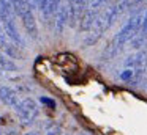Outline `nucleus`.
Returning <instances> with one entry per match:
<instances>
[{"instance_id":"nucleus-1","label":"nucleus","mask_w":147,"mask_h":135,"mask_svg":"<svg viewBox=\"0 0 147 135\" xmlns=\"http://www.w3.org/2000/svg\"><path fill=\"white\" fill-rule=\"evenodd\" d=\"M144 17H146V11H144V9H139L138 13H134V14L125 22L123 27L117 31V35H115L114 39L111 41L109 47L106 49L105 55L114 57L115 53L120 52L122 47H123L125 44L130 43V41H133L134 38L139 35L141 27H142V22H144Z\"/></svg>"},{"instance_id":"nucleus-2","label":"nucleus","mask_w":147,"mask_h":135,"mask_svg":"<svg viewBox=\"0 0 147 135\" xmlns=\"http://www.w3.org/2000/svg\"><path fill=\"white\" fill-rule=\"evenodd\" d=\"M13 6L16 14L21 17L24 28L32 38L38 36V27H36V21L33 16V6L30 0H13Z\"/></svg>"},{"instance_id":"nucleus-3","label":"nucleus","mask_w":147,"mask_h":135,"mask_svg":"<svg viewBox=\"0 0 147 135\" xmlns=\"http://www.w3.org/2000/svg\"><path fill=\"white\" fill-rule=\"evenodd\" d=\"M16 113L19 116V119L22 121V124H32L33 121L38 116V105L33 99L26 97V99H21V102L16 105Z\"/></svg>"},{"instance_id":"nucleus-4","label":"nucleus","mask_w":147,"mask_h":135,"mask_svg":"<svg viewBox=\"0 0 147 135\" xmlns=\"http://www.w3.org/2000/svg\"><path fill=\"white\" fill-rule=\"evenodd\" d=\"M70 22V8H68V0L62 2V5L59 6L57 13H55V31L62 33L63 27Z\"/></svg>"},{"instance_id":"nucleus-5","label":"nucleus","mask_w":147,"mask_h":135,"mask_svg":"<svg viewBox=\"0 0 147 135\" xmlns=\"http://www.w3.org/2000/svg\"><path fill=\"white\" fill-rule=\"evenodd\" d=\"M0 100L8 107H13L16 108V105L21 102L19 99V94L10 86H0Z\"/></svg>"},{"instance_id":"nucleus-6","label":"nucleus","mask_w":147,"mask_h":135,"mask_svg":"<svg viewBox=\"0 0 147 135\" xmlns=\"http://www.w3.org/2000/svg\"><path fill=\"white\" fill-rule=\"evenodd\" d=\"M63 0H43V3L40 5V11H41V16L45 19H51L52 16L57 13L59 6L62 5Z\"/></svg>"},{"instance_id":"nucleus-7","label":"nucleus","mask_w":147,"mask_h":135,"mask_svg":"<svg viewBox=\"0 0 147 135\" xmlns=\"http://www.w3.org/2000/svg\"><path fill=\"white\" fill-rule=\"evenodd\" d=\"M16 65L11 61L10 57L3 55V53H0V72L2 71H16Z\"/></svg>"},{"instance_id":"nucleus-8","label":"nucleus","mask_w":147,"mask_h":135,"mask_svg":"<svg viewBox=\"0 0 147 135\" xmlns=\"http://www.w3.org/2000/svg\"><path fill=\"white\" fill-rule=\"evenodd\" d=\"M146 36H147V11H146V17H144V22H142V27H141V31H139V35H138V36L133 39V43L141 44Z\"/></svg>"},{"instance_id":"nucleus-9","label":"nucleus","mask_w":147,"mask_h":135,"mask_svg":"<svg viewBox=\"0 0 147 135\" xmlns=\"http://www.w3.org/2000/svg\"><path fill=\"white\" fill-rule=\"evenodd\" d=\"M108 2V0H89V3H87V9L86 11H92V13H96L98 11V8H101L105 3Z\"/></svg>"},{"instance_id":"nucleus-10","label":"nucleus","mask_w":147,"mask_h":135,"mask_svg":"<svg viewBox=\"0 0 147 135\" xmlns=\"http://www.w3.org/2000/svg\"><path fill=\"white\" fill-rule=\"evenodd\" d=\"M40 100H41L43 104H46V105H49L51 108H54V107H55V102L52 99H49V97H40Z\"/></svg>"},{"instance_id":"nucleus-11","label":"nucleus","mask_w":147,"mask_h":135,"mask_svg":"<svg viewBox=\"0 0 147 135\" xmlns=\"http://www.w3.org/2000/svg\"><path fill=\"white\" fill-rule=\"evenodd\" d=\"M141 2H144V0H128V8H133V6H138Z\"/></svg>"},{"instance_id":"nucleus-12","label":"nucleus","mask_w":147,"mask_h":135,"mask_svg":"<svg viewBox=\"0 0 147 135\" xmlns=\"http://www.w3.org/2000/svg\"><path fill=\"white\" fill-rule=\"evenodd\" d=\"M24 135H38L36 132H29V134H24Z\"/></svg>"},{"instance_id":"nucleus-13","label":"nucleus","mask_w":147,"mask_h":135,"mask_svg":"<svg viewBox=\"0 0 147 135\" xmlns=\"http://www.w3.org/2000/svg\"><path fill=\"white\" fill-rule=\"evenodd\" d=\"M79 135H90V134H79Z\"/></svg>"}]
</instances>
